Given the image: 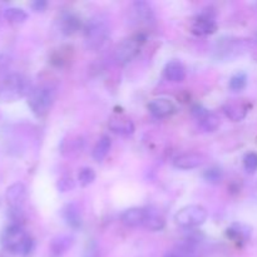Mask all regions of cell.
I'll list each match as a JSON object with an SVG mask.
<instances>
[{
    "instance_id": "603a6c76",
    "label": "cell",
    "mask_w": 257,
    "mask_h": 257,
    "mask_svg": "<svg viewBox=\"0 0 257 257\" xmlns=\"http://www.w3.org/2000/svg\"><path fill=\"white\" fill-rule=\"evenodd\" d=\"M4 18L12 24H23L28 19V13L22 8H7L4 10Z\"/></svg>"
},
{
    "instance_id": "d4e9b609",
    "label": "cell",
    "mask_w": 257,
    "mask_h": 257,
    "mask_svg": "<svg viewBox=\"0 0 257 257\" xmlns=\"http://www.w3.org/2000/svg\"><path fill=\"white\" fill-rule=\"evenodd\" d=\"M203 178L207 181L208 183H212V185H217L222 181L223 178V171L221 170L217 166H213V167L207 168L203 173Z\"/></svg>"
},
{
    "instance_id": "ac0fdd59",
    "label": "cell",
    "mask_w": 257,
    "mask_h": 257,
    "mask_svg": "<svg viewBox=\"0 0 257 257\" xmlns=\"http://www.w3.org/2000/svg\"><path fill=\"white\" fill-rule=\"evenodd\" d=\"M146 217V210L143 208H128L122 213L120 218L122 222L124 223L127 227H137V226L143 225V221Z\"/></svg>"
},
{
    "instance_id": "1f68e13d",
    "label": "cell",
    "mask_w": 257,
    "mask_h": 257,
    "mask_svg": "<svg viewBox=\"0 0 257 257\" xmlns=\"http://www.w3.org/2000/svg\"><path fill=\"white\" fill-rule=\"evenodd\" d=\"M48 3L44 0H37V2L32 3V8L35 12H44L45 8H47Z\"/></svg>"
},
{
    "instance_id": "83f0119b",
    "label": "cell",
    "mask_w": 257,
    "mask_h": 257,
    "mask_svg": "<svg viewBox=\"0 0 257 257\" xmlns=\"http://www.w3.org/2000/svg\"><path fill=\"white\" fill-rule=\"evenodd\" d=\"M243 167L248 173H255L257 171V153L250 152L243 158Z\"/></svg>"
},
{
    "instance_id": "2e32d148",
    "label": "cell",
    "mask_w": 257,
    "mask_h": 257,
    "mask_svg": "<svg viewBox=\"0 0 257 257\" xmlns=\"http://www.w3.org/2000/svg\"><path fill=\"white\" fill-rule=\"evenodd\" d=\"M165 77L166 79L172 83L183 82L186 78V69L183 64L178 60H171L165 67Z\"/></svg>"
},
{
    "instance_id": "ba28073f",
    "label": "cell",
    "mask_w": 257,
    "mask_h": 257,
    "mask_svg": "<svg viewBox=\"0 0 257 257\" xmlns=\"http://www.w3.org/2000/svg\"><path fill=\"white\" fill-rule=\"evenodd\" d=\"M132 17L137 24L150 25L155 23V12L151 4L146 2H136L132 5Z\"/></svg>"
},
{
    "instance_id": "f546056e",
    "label": "cell",
    "mask_w": 257,
    "mask_h": 257,
    "mask_svg": "<svg viewBox=\"0 0 257 257\" xmlns=\"http://www.w3.org/2000/svg\"><path fill=\"white\" fill-rule=\"evenodd\" d=\"M83 257H99V247H98L95 241L88 242L84 253H83Z\"/></svg>"
},
{
    "instance_id": "6da1fadb",
    "label": "cell",
    "mask_w": 257,
    "mask_h": 257,
    "mask_svg": "<svg viewBox=\"0 0 257 257\" xmlns=\"http://www.w3.org/2000/svg\"><path fill=\"white\" fill-rule=\"evenodd\" d=\"M2 246L9 252L19 256H27L34 247V241L20 225L8 226L0 236Z\"/></svg>"
},
{
    "instance_id": "52a82bcc",
    "label": "cell",
    "mask_w": 257,
    "mask_h": 257,
    "mask_svg": "<svg viewBox=\"0 0 257 257\" xmlns=\"http://www.w3.org/2000/svg\"><path fill=\"white\" fill-rule=\"evenodd\" d=\"M246 42L237 38H221L216 44L215 53L218 59H233L246 52Z\"/></svg>"
},
{
    "instance_id": "f1b7e54d",
    "label": "cell",
    "mask_w": 257,
    "mask_h": 257,
    "mask_svg": "<svg viewBox=\"0 0 257 257\" xmlns=\"http://www.w3.org/2000/svg\"><path fill=\"white\" fill-rule=\"evenodd\" d=\"M58 188L60 192H68V191L74 188V181L69 176H63L58 180Z\"/></svg>"
},
{
    "instance_id": "9a60e30c",
    "label": "cell",
    "mask_w": 257,
    "mask_h": 257,
    "mask_svg": "<svg viewBox=\"0 0 257 257\" xmlns=\"http://www.w3.org/2000/svg\"><path fill=\"white\" fill-rule=\"evenodd\" d=\"M74 238L70 235H59L52 240L49 245L50 257H62L72 247Z\"/></svg>"
},
{
    "instance_id": "4316f807",
    "label": "cell",
    "mask_w": 257,
    "mask_h": 257,
    "mask_svg": "<svg viewBox=\"0 0 257 257\" xmlns=\"http://www.w3.org/2000/svg\"><path fill=\"white\" fill-rule=\"evenodd\" d=\"M95 180V172L89 167H84L79 171L78 175V181L82 187H87V186L92 185Z\"/></svg>"
},
{
    "instance_id": "7402d4cb",
    "label": "cell",
    "mask_w": 257,
    "mask_h": 257,
    "mask_svg": "<svg viewBox=\"0 0 257 257\" xmlns=\"http://www.w3.org/2000/svg\"><path fill=\"white\" fill-rule=\"evenodd\" d=\"M110 146H112L110 138L108 136H102L97 142V145L94 146V148H93V160L97 161V162H102L107 157L108 152L110 150Z\"/></svg>"
},
{
    "instance_id": "9c48e42d",
    "label": "cell",
    "mask_w": 257,
    "mask_h": 257,
    "mask_svg": "<svg viewBox=\"0 0 257 257\" xmlns=\"http://www.w3.org/2000/svg\"><path fill=\"white\" fill-rule=\"evenodd\" d=\"M5 198H7V202L10 208H22L23 203L27 198V188L20 182L13 183L7 188Z\"/></svg>"
},
{
    "instance_id": "8fae6325",
    "label": "cell",
    "mask_w": 257,
    "mask_h": 257,
    "mask_svg": "<svg viewBox=\"0 0 257 257\" xmlns=\"http://www.w3.org/2000/svg\"><path fill=\"white\" fill-rule=\"evenodd\" d=\"M148 110H150L155 117L166 118L170 117L171 114L175 113L176 107L172 103V100L167 99V98H157V99H153L152 102H150V104H148Z\"/></svg>"
},
{
    "instance_id": "30bf717a",
    "label": "cell",
    "mask_w": 257,
    "mask_h": 257,
    "mask_svg": "<svg viewBox=\"0 0 257 257\" xmlns=\"http://www.w3.org/2000/svg\"><path fill=\"white\" fill-rule=\"evenodd\" d=\"M203 161H205L203 156L198 155V153H183V155H180L178 157L175 158L173 166H175L176 168H178V170L190 171L200 167L203 163Z\"/></svg>"
},
{
    "instance_id": "e0dca14e",
    "label": "cell",
    "mask_w": 257,
    "mask_h": 257,
    "mask_svg": "<svg viewBox=\"0 0 257 257\" xmlns=\"http://www.w3.org/2000/svg\"><path fill=\"white\" fill-rule=\"evenodd\" d=\"M109 125V130L112 131L113 133L119 136H131L135 133V124L131 119L123 117H117L112 118L108 123Z\"/></svg>"
},
{
    "instance_id": "7c38bea8",
    "label": "cell",
    "mask_w": 257,
    "mask_h": 257,
    "mask_svg": "<svg viewBox=\"0 0 257 257\" xmlns=\"http://www.w3.org/2000/svg\"><path fill=\"white\" fill-rule=\"evenodd\" d=\"M63 218H64L65 223H67L70 228H73V230H77V228L82 227L83 215L78 203H68V205L63 208Z\"/></svg>"
},
{
    "instance_id": "277c9868",
    "label": "cell",
    "mask_w": 257,
    "mask_h": 257,
    "mask_svg": "<svg viewBox=\"0 0 257 257\" xmlns=\"http://www.w3.org/2000/svg\"><path fill=\"white\" fill-rule=\"evenodd\" d=\"M55 99V89L50 85L33 88L28 95V105L37 117H44L52 108Z\"/></svg>"
},
{
    "instance_id": "8992f818",
    "label": "cell",
    "mask_w": 257,
    "mask_h": 257,
    "mask_svg": "<svg viewBox=\"0 0 257 257\" xmlns=\"http://www.w3.org/2000/svg\"><path fill=\"white\" fill-rule=\"evenodd\" d=\"M146 38L142 34H137L135 37H131L124 39L115 49V60L118 64H128L132 62L140 53L141 47L145 43Z\"/></svg>"
},
{
    "instance_id": "3957f363",
    "label": "cell",
    "mask_w": 257,
    "mask_h": 257,
    "mask_svg": "<svg viewBox=\"0 0 257 257\" xmlns=\"http://www.w3.org/2000/svg\"><path fill=\"white\" fill-rule=\"evenodd\" d=\"M30 84L27 77L19 73H12L0 82V102L13 103L29 95Z\"/></svg>"
},
{
    "instance_id": "4fadbf2b",
    "label": "cell",
    "mask_w": 257,
    "mask_h": 257,
    "mask_svg": "<svg viewBox=\"0 0 257 257\" xmlns=\"http://www.w3.org/2000/svg\"><path fill=\"white\" fill-rule=\"evenodd\" d=\"M191 30L196 35H210L217 30V24L211 15H201L193 22Z\"/></svg>"
},
{
    "instance_id": "7a4b0ae2",
    "label": "cell",
    "mask_w": 257,
    "mask_h": 257,
    "mask_svg": "<svg viewBox=\"0 0 257 257\" xmlns=\"http://www.w3.org/2000/svg\"><path fill=\"white\" fill-rule=\"evenodd\" d=\"M110 35L109 22L103 15L90 18L84 27V43L88 50L100 49Z\"/></svg>"
},
{
    "instance_id": "5bb4252c",
    "label": "cell",
    "mask_w": 257,
    "mask_h": 257,
    "mask_svg": "<svg viewBox=\"0 0 257 257\" xmlns=\"http://www.w3.org/2000/svg\"><path fill=\"white\" fill-rule=\"evenodd\" d=\"M251 232L252 231H251L250 226L243 225V223H232L226 230L227 237L238 245H243V243L247 242L251 237Z\"/></svg>"
},
{
    "instance_id": "5b68a950",
    "label": "cell",
    "mask_w": 257,
    "mask_h": 257,
    "mask_svg": "<svg viewBox=\"0 0 257 257\" xmlns=\"http://www.w3.org/2000/svg\"><path fill=\"white\" fill-rule=\"evenodd\" d=\"M207 210L202 206L191 205L181 208L175 216V221L178 226L185 228H193L203 225L207 220Z\"/></svg>"
},
{
    "instance_id": "cb8c5ba5",
    "label": "cell",
    "mask_w": 257,
    "mask_h": 257,
    "mask_svg": "<svg viewBox=\"0 0 257 257\" xmlns=\"http://www.w3.org/2000/svg\"><path fill=\"white\" fill-rule=\"evenodd\" d=\"M201 128L206 131V132H215L218 127H220V118L215 114V113H211L208 110L205 115L198 119Z\"/></svg>"
},
{
    "instance_id": "d6986e66",
    "label": "cell",
    "mask_w": 257,
    "mask_h": 257,
    "mask_svg": "<svg viewBox=\"0 0 257 257\" xmlns=\"http://www.w3.org/2000/svg\"><path fill=\"white\" fill-rule=\"evenodd\" d=\"M248 112V108L245 103L240 102H230L223 105V113L226 117L230 118L233 122H240L246 117Z\"/></svg>"
},
{
    "instance_id": "44dd1931",
    "label": "cell",
    "mask_w": 257,
    "mask_h": 257,
    "mask_svg": "<svg viewBox=\"0 0 257 257\" xmlns=\"http://www.w3.org/2000/svg\"><path fill=\"white\" fill-rule=\"evenodd\" d=\"M150 231H162L166 226V220L161 213L156 211H146V217L143 225Z\"/></svg>"
},
{
    "instance_id": "d6a6232c",
    "label": "cell",
    "mask_w": 257,
    "mask_h": 257,
    "mask_svg": "<svg viewBox=\"0 0 257 257\" xmlns=\"http://www.w3.org/2000/svg\"><path fill=\"white\" fill-rule=\"evenodd\" d=\"M163 257H180V256L176 255V253H173V252H168V253H166Z\"/></svg>"
},
{
    "instance_id": "484cf974",
    "label": "cell",
    "mask_w": 257,
    "mask_h": 257,
    "mask_svg": "<svg viewBox=\"0 0 257 257\" xmlns=\"http://www.w3.org/2000/svg\"><path fill=\"white\" fill-rule=\"evenodd\" d=\"M246 84H247V75L245 73H237V74L232 75L230 83H228V87L233 92H241L242 89H245Z\"/></svg>"
},
{
    "instance_id": "ffe728a7",
    "label": "cell",
    "mask_w": 257,
    "mask_h": 257,
    "mask_svg": "<svg viewBox=\"0 0 257 257\" xmlns=\"http://www.w3.org/2000/svg\"><path fill=\"white\" fill-rule=\"evenodd\" d=\"M80 19L75 14L67 13L60 19V32L64 35H73L79 30Z\"/></svg>"
},
{
    "instance_id": "4dcf8cb0",
    "label": "cell",
    "mask_w": 257,
    "mask_h": 257,
    "mask_svg": "<svg viewBox=\"0 0 257 257\" xmlns=\"http://www.w3.org/2000/svg\"><path fill=\"white\" fill-rule=\"evenodd\" d=\"M82 141H80V138H75L74 141H69V145H68L67 148H63L62 152L64 153L65 151H68L70 153H77L79 152L80 148H82Z\"/></svg>"
}]
</instances>
